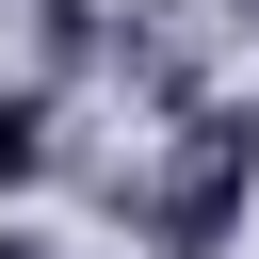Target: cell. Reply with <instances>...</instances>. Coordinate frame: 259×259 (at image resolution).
<instances>
[{
    "label": "cell",
    "mask_w": 259,
    "mask_h": 259,
    "mask_svg": "<svg viewBox=\"0 0 259 259\" xmlns=\"http://www.w3.org/2000/svg\"><path fill=\"white\" fill-rule=\"evenodd\" d=\"M49 178V97H0V194Z\"/></svg>",
    "instance_id": "obj_1"
}]
</instances>
